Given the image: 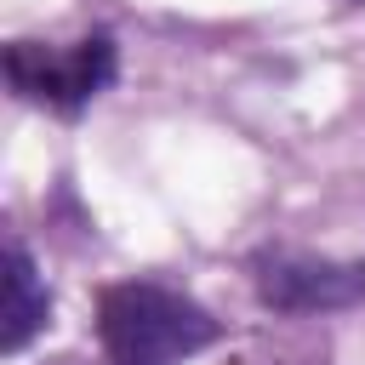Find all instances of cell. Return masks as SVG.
Listing matches in <instances>:
<instances>
[{"label":"cell","instance_id":"1","mask_svg":"<svg viewBox=\"0 0 365 365\" xmlns=\"http://www.w3.org/2000/svg\"><path fill=\"white\" fill-rule=\"evenodd\" d=\"M103 354L114 365H182L222 336V325L160 279H120L97 302Z\"/></svg>","mask_w":365,"mask_h":365},{"label":"cell","instance_id":"2","mask_svg":"<svg viewBox=\"0 0 365 365\" xmlns=\"http://www.w3.org/2000/svg\"><path fill=\"white\" fill-rule=\"evenodd\" d=\"M6 74H11L17 97L46 103L57 114H80L114 80V40L108 34H91V40H74V46L17 40L6 51Z\"/></svg>","mask_w":365,"mask_h":365},{"label":"cell","instance_id":"3","mask_svg":"<svg viewBox=\"0 0 365 365\" xmlns=\"http://www.w3.org/2000/svg\"><path fill=\"white\" fill-rule=\"evenodd\" d=\"M257 297L279 314H331L365 297V268L308 251H268L257 257Z\"/></svg>","mask_w":365,"mask_h":365},{"label":"cell","instance_id":"4","mask_svg":"<svg viewBox=\"0 0 365 365\" xmlns=\"http://www.w3.org/2000/svg\"><path fill=\"white\" fill-rule=\"evenodd\" d=\"M46 308H51V297H46V285H40V268H34L29 245L11 234V240H6V331H0L6 354L29 348V336L46 325Z\"/></svg>","mask_w":365,"mask_h":365}]
</instances>
